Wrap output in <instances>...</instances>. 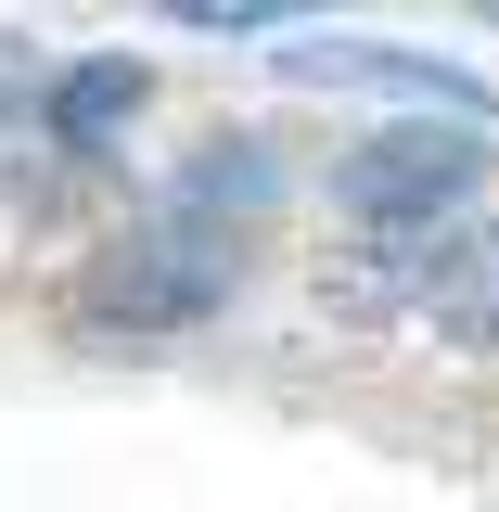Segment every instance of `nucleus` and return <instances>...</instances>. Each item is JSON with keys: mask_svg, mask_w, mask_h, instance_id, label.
Here are the masks:
<instances>
[{"mask_svg": "<svg viewBox=\"0 0 499 512\" xmlns=\"http://www.w3.org/2000/svg\"><path fill=\"white\" fill-rule=\"evenodd\" d=\"M141 90H154L141 64H64L52 90H39V116H52V141H64V154H90V141H116V128L141 116Z\"/></svg>", "mask_w": 499, "mask_h": 512, "instance_id": "5", "label": "nucleus"}, {"mask_svg": "<svg viewBox=\"0 0 499 512\" xmlns=\"http://www.w3.org/2000/svg\"><path fill=\"white\" fill-rule=\"evenodd\" d=\"M231 282H244L231 231H141L90 269V320L103 333H192L205 308H231Z\"/></svg>", "mask_w": 499, "mask_h": 512, "instance_id": "2", "label": "nucleus"}, {"mask_svg": "<svg viewBox=\"0 0 499 512\" xmlns=\"http://www.w3.org/2000/svg\"><path fill=\"white\" fill-rule=\"evenodd\" d=\"M410 295H423V320H436L448 346L499 359V218H461V231H436V256L410 269Z\"/></svg>", "mask_w": 499, "mask_h": 512, "instance_id": "4", "label": "nucleus"}, {"mask_svg": "<svg viewBox=\"0 0 499 512\" xmlns=\"http://www.w3.org/2000/svg\"><path fill=\"white\" fill-rule=\"evenodd\" d=\"M282 77H295V90H410V103H448L461 128H487V77L423 64V52H384V39H295Z\"/></svg>", "mask_w": 499, "mask_h": 512, "instance_id": "3", "label": "nucleus"}, {"mask_svg": "<svg viewBox=\"0 0 499 512\" xmlns=\"http://www.w3.org/2000/svg\"><path fill=\"white\" fill-rule=\"evenodd\" d=\"M487 180V128H384L333 167V205L372 231V244H436V218Z\"/></svg>", "mask_w": 499, "mask_h": 512, "instance_id": "1", "label": "nucleus"}]
</instances>
